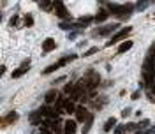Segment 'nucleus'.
<instances>
[{"mask_svg":"<svg viewBox=\"0 0 155 134\" xmlns=\"http://www.w3.org/2000/svg\"><path fill=\"white\" fill-rule=\"evenodd\" d=\"M76 58V55H67V57H62L60 60L57 64H51V65H48L46 69H42V74L46 76V74H51V72H55L57 69H60V67H63V65H67V64L71 62V60H74Z\"/></svg>","mask_w":155,"mask_h":134,"instance_id":"obj_1","label":"nucleus"},{"mask_svg":"<svg viewBox=\"0 0 155 134\" xmlns=\"http://www.w3.org/2000/svg\"><path fill=\"white\" fill-rule=\"evenodd\" d=\"M85 81H86V88L88 90H95L97 88V85L101 83V76L97 74V72H88L86 76H85Z\"/></svg>","mask_w":155,"mask_h":134,"instance_id":"obj_2","label":"nucleus"},{"mask_svg":"<svg viewBox=\"0 0 155 134\" xmlns=\"http://www.w3.org/2000/svg\"><path fill=\"white\" fill-rule=\"evenodd\" d=\"M131 32H132V27H125V28H122V30L118 32V34H115L113 37H111V41H109V44H115V42H120L122 39H125V37H129V35H131Z\"/></svg>","mask_w":155,"mask_h":134,"instance_id":"obj_3","label":"nucleus"},{"mask_svg":"<svg viewBox=\"0 0 155 134\" xmlns=\"http://www.w3.org/2000/svg\"><path fill=\"white\" fill-rule=\"evenodd\" d=\"M76 122H79V124H83V122H86L88 120V116H90V113L86 111V108L85 106H78V109H76Z\"/></svg>","mask_w":155,"mask_h":134,"instance_id":"obj_4","label":"nucleus"},{"mask_svg":"<svg viewBox=\"0 0 155 134\" xmlns=\"http://www.w3.org/2000/svg\"><path fill=\"white\" fill-rule=\"evenodd\" d=\"M53 9H55V12H57V16H60V18H69V11H67V7L63 5L62 2H53Z\"/></svg>","mask_w":155,"mask_h":134,"instance_id":"obj_5","label":"nucleus"},{"mask_svg":"<svg viewBox=\"0 0 155 134\" xmlns=\"http://www.w3.org/2000/svg\"><path fill=\"white\" fill-rule=\"evenodd\" d=\"M76 127H78V122L76 120H65L62 132L63 134H76Z\"/></svg>","mask_w":155,"mask_h":134,"instance_id":"obj_6","label":"nucleus"},{"mask_svg":"<svg viewBox=\"0 0 155 134\" xmlns=\"http://www.w3.org/2000/svg\"><path fill=\"white\" fill-rule=\"evenodd\" d=\"M57 90H50V92L44 95V104H48V106H51V104L57 103Z\"/></svg>","mask_w":155,"mask_h":134,"instance_id":"obj_7","label":"nucleus"},{"mask_svg":"<svg viewBox=\"0 0 155 134\" xmlns=\"http://www.w3.org/2000/svg\"><path fill=\"white\" fill-rule=\"evenodd\" d=\"M55 41H53L51 37H48V39H44V42H42V51L44 53H50V51H53L55 50Z\"/></svg>","mask_w":155,"mask_h":134,"instance_id":"obj_8","label":"nucleus"},{"mask_svg":"<svg viewBox=\"0 0 155 134\" xmlns=\"http://www.w3.org/2000/svg\"><path fill=\"white\" fill-rule=\"evenodd\" d=\"M108 16H109V11H106V9H101L95 16H93V21L95 23H102V21L108 20Z\"/></svg>","mask_w":155,"mask_h":134,"instance_id":"obj_9","label":"nucleus"},{"mask_svg":"<svg viewBox=\"0 0 155 134\" xmlns=\"http://www.w3.org/2000/svg\"><path fill=\"white\" fill-rule=\"evenodd\" d=\"M41 118H42V115H41V111H39V109H37V111H32V113H30V122L34 125H39V124H41V122H42Z\"/></svg>","mask_w":155,"mask_h":134,"instance_id":"obj_10","label":"nucleus"},{"mask_svg":"<svg viewBox=\"0 0 155 134\" xmlns=\"http://www.w3.org/2000/svg\"><path fill=\"white\" fill-rule=\"evenodd\" d=\"M118 28V23H115V25H108V27H104V28H101L99 30V35H108L109 32H113Z\"/></svg>","mask_w":155,"mask_h":134,"instance_id":"obj_11","label":"nucleus"},{"mask_svg":"<svg viewBox=\"0 0 155 134\" xmlns=\"http://www.w3.org/2000/svg\"><path fill=\"white\" fill-rule=\"evenodd\" d=\"M16 118H18V113H16V111H11L9 115H5L4 125H5V124H14V122H16Z\"/></svg>","mask_w":155,"mask_h":134,"instance_id":"obj_12","label":"nucleus"},{"mask_svg":"<svg viewBox=\"0 0 155 134\" xmlns=\"http://www.w3.org/2000/svg\"><path fill=\"white\" fill-rule=\"evenodd\" d=\"M131 48H132V41H125L118 46V53H125V51H129Z\"/></svg>","mask_w":155,"mask_h":134,"instance_id":"obj_13","label":"nucleus"},{"mask_svg":"<svg viewBox=\"0 0 155 134\" xmlns=\"http://www.w3.org/2000/svg\"><path fill=\"white\" fill-rule=\"evenodd\" d=\"M27 71H28L27 67H18V69H14V71H12L11 78H14V80H16V78H21V76H23V74H25Z\"/></svg>","mask_w":155,"mask_h":134,"instance_id":"obj_14","label":"nucleus"},{"mask_svg":"<svg viewBox=\"0 0 155 134\" xmlns=\"http://www.w3.org/2000/svg\"><path fill=\"white\" fill-rule=\"evenodd\" d=\"M115 125H116V118H109V120L104 124V132H109Z\"/></svg>","mask_w":155,"mask_h":134,"instance_id":"obj_15","label":"nucleus"},{"mask_svg":"<svg viewBox=\"0 0 155 134\" xmlns=\"http://www.w3.org/2000/svg\"><path fill=\"white\" fill-rule=\"evenodd\" d=\"M76 109H78V108L74 106L73 101H67V103H65V111H67V113H76Z\"/></svg>","mask_w":155,"mask_h":134,"instance_id":"obj_16","label":"nucleus"},{"mask_svg":"<svg viewBox=\"0 0 155 134\" xmlns=\"http://www.w3.org/2000/svg\"><path fill=\"white\" fill-rule=\"evenodd\" d=\"M92 122H93V115H90V116H88V120L85 122V129H83V132H81V134H88V129H90Z\"/></svg>","mask_w":155,"mask_h":134,"instance_id":"obj_17","label":"nucleus"},{"mask_svg":"<svg viewBox=\"0 0 155 134\" xmlns=\"http://www.w3.org/2000/svg\"><path fill=\"white\" fill-rule=\"evenodd\" d=\"M25 25H27V27H32V25H34V18H32V14H27V16H25Z\"/></svg>","mask_w":155,"mask_h":134,"instance_id":"obj_18","label":"nucleus"},{"mask_svg":"<svg viewBox=\"0 0 155 134\" xmlns=\"http://www.w3.org/2000/svg\"><path fill=\"white\" fill-rule=\"evenodd\" d=\"M127 129H125V125H116L115 127V134H124Z\"/></svg>","mask_w":155,"mask_h":134,"instance_id":"obj_19","label":"nucleus"},{"mask_svg":"<svg viewBox=\"0 0 155 134\" xmlns=\"http://www.w3.org/2000/svg\"><path fill=\"white\" fill-rule=\"evenodd\" d=\"M73 88H74V85H71V83H67V85L63 87V93H73Z\"/></svg>","mask_w":155,"mask_h":134,"instance_id":"obj_20","label":"nucleus"},{"mask_svg":"<svg viewBox=\"0 0 155 134\" xmlns=\"http://www.w3.org/2000/svg\"><path fill=\"white\" fill-rule=\"evenodd\" d=\"M71 27H73V25L67 23V21H62V23H60V28H62V30H67V28H71Z\"/></svg>","mask_w":155,"mask_h":134,"instance_id":"obj_21","label":"nucleus"},{"mask_svg":"<svg viewBox=\"0 0 155 134\" xmlns=\"http://www.w3.org/2000/svg\"><path fill=\"white\" fill-rule=\"evenodd\" d=\"M99 51V48H92V50H88V51H85V57H90V55H93V53Z\"/></svg>","mask_w":155,"mask_h":134,"instance_id":"obj_22","label":"nucleus"},{"mask_svg":"<svg viewBox=\"0 0 155 134\" xmlns=\"http://www.w3.org/2000/svg\"><path fill=\"white\" fill-rule=\"evenodd\" d=\"M53 132H55L53 129H46V127H42L41 129V134H53Z\"/></svg>","mask_w":155,"mask_h":134,"instance_id":"obj_23","label":"nucleus"},{"mask_svg":"<svg viewBox=\"0 0 155 134\" xmlns=\"http://www.w3.org/2000/svg\"><path fill=\"white\" fill-rule=\"evenodd\" d=\"M136 127H137L136 124H127V125H125V129H127V131H134Z\"/></svg>","mask_w":155,"mask_h":134,"instance_id":"obj_24","label":"nucleus"},{"mask_svg":"<svg viewBox=\"0 0 155 134\" xmlns=\"http://www.w3.org/2000/svg\"><path fill=\"white\" fill-rule=\"evenodd\" d=\"M18 20H20L18 16H12V18H11V25H16V23H18Z\"/></svg>","mask_w":155,"mask_h":134,"instance_id":"obj_25","label":"nucleus"},{"mask_svg":"<svg viewBox=\"0 0 155 134\" xmlns=\"http://www.w3.org/2000/svg\"><path fill=\"white\" fill-rule=\"evenodd\" d=\"M146 7V2H139V4H137V9H145Z\"/></svg>","mask_w":155,"mask_h":134,"instance_id":"obj_26","label":"nucleus"},{"mask_svg":"<svg viewBox=\"0 0 155 134\" xmlns=\"http://www.w3.org/2000/svg\"><path fill=\"white\" fill-rule=\"evenodd\" d=\"M131 113V109H129V108H127V109H124V113H122V116H127V115Z\"/></svg>","mask_w":155,"mask_h":134,"instance_id":"obj_27","label":"nucleus"}]
</instances>
